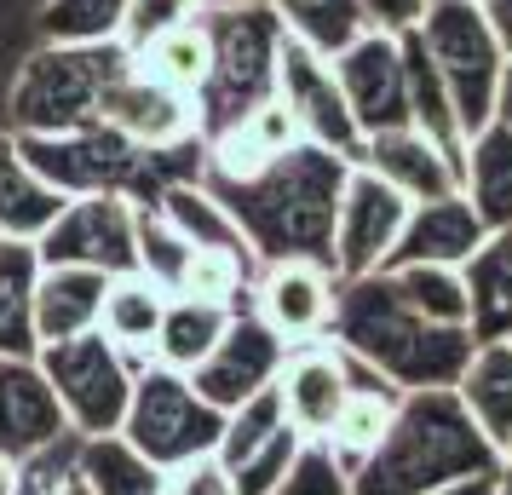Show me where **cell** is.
<instances>
[{
  "label": "cell",
  "instance_id": "cell-28",
  "mask_svg": "<svg viewBox=\"0 0 512 495\" xmlns=\"http://www.w3.org/2000/svg\"><path fill=\"white\" fill-rule=\"evenodd\" d=\"M162 306H167V294L156 283H144L139 271L110 277L104 311H98V334L110 346H121L133 363H150V346H156V329H162Z\"/></svg>",
  "mask_w": 512,
  "mask_h": 495
},
{
  "label": "cell",
  "instance_id": "cell-19",
  "mask_svg": "<svg viewBox=\"0 0 512 495\" xmlns=\"http://www.w3.org/2000/svg\"><path fill=\"white\" fill-rule=\"evenodd\" d=\"M484 236H489V225L478 219V208L466 202L461 190H449L438 202H415L409 219H403V236H397L386 271L392 265H455L461 271L484 248Z\"/></svg>",
  "mask_w": 512,
  "mask_h": 495
},
{
  "label": "cell",
  "instance_id": "cell-23",
  "mask_svg": "<svg viewBox=\"0 0 512 495\" xmlns=\"http://www.w3.org/2000/svg\"><path fill=\"white\" fill-rule=\"evenodd\" d=\"M397 403H403V392H397L392 380H380L374 369H363L357 363V386H351V398H346V409H340V421L328 426V438H323V449L346 467V478L363 461L374 455V444L386 438V426H392V415H397Z\"/></svg>",
  "mask_w": 512,
  "mask_h": 495
},
{
  "label": "cell",
  "instance_id": "cell-37",
  "mask_svg": "<svg viewBox=\"0 0 512 495\" xmlns=\"http://www.w3.org/2000/svg\"><path fill=\"white\" fill-rule=\"evenodd\" d=\"M305 455V438L294 432V426H282L271 444H259L254 455H242L236 467H225V478H231V490L236 495H271L294 472V461Z\"/></svg>",
  "mask_w": 512,
  "mask_h": 495
},
{
  "label": "cell",
  "instance_id": "cell-42",
  "mask_svg": "<svg viewBox=\"0 0 512 495\" xmlns=\"http://www.w3.org/2000/svg\"><path fill=\"white\" fill-rule=\"evenodd\" d=\"M484 6L489 29H495V41H501V52L512 58V0H478Z\"/></svg>",
  "mask_w": 512,
  "mask_h": 495
},
{
  "label": "cell",
  "instance_id": "cell-44",
  "mask_svg": "<svg viewBox=\"0 0 512 495\" xmlns=\"http://www.w3.org/2000/svg\"><path fill=\"white\" fill-rule=\"evenodd\" d=\"M495 121L512 127V58H507V70H501V87H495Z\"/></svg>",
  "mask_w": 512,
  "mask_h": 495
},
{
  "label": "cell",
  "instance_id": "cell-45",
  "mask_svg": "<svg viewBox=\"0 0 512 495\" xmlns=\"http://www.w3.org/2000/svg\"><path fill=\"white\" fill-rule=\"evenodd\" d=\"M52 495H93V490H87V484H81V472H64V478H58V490H52Z\"/></svg>",
  "mask_w": 512,
  "mask_h": 495
},
{
  "label": "cell",
  "instance_id": "cell-1",
  "mask_svg": "<svg viewBox=\"0 0 512 495\" xmlns=\"http://www.w3.org/2000/svg\"><path fill=\"white\" fill-rule=\"evenodd\" d=\"M346 179L351 162L300 139L248 179H202V185L225 202V213L236 219V231L259 265L317 260L334 271V213H340Z\"/></svg>",
  "mask_w": 512,
  "mask_h": 495
},
{
  "label": "cell",
  "instance_id": "cell-4",
  "mask_svg": "<svg viewBox=\"0 0 512 495\" xmlns=\"http://www.w3.org/2000/svg\"><path fill=\"white\" fill-rule=\"evenodd\" d=\"M196 18L208 29V87L196 98V133L213 139L277 98V58L288 35L265 0H202Z\"/></svg>",
  "mask_w": 512,
  "mask_h": 495
},
{
  "label": "cell",
  "instance_id": "cell-8",
  "mask_svg": "<svg viewBox=\"0 0 512 495\" xmlns=\"http://www.w3.org/2000/svg\"><path fill=\"white\" fill-rule=\"evenodd\" d=\"M35 369L47 375L52 398H58L75 438H104V432H121V415H127V398H133V375L144 363H133L98 329H87L75 340L41 346Z\"/></svg>",
  "mask_w": 512,
  "mask_h": 495
},
{
  "label": "cell",
  "instance_id": "cell-32",
  "mask_svg": "<svg viewBox=\"0 0 512 495\" xmlns=\"http://www.w3.org/2000/svg\"><path fill=\"white\" fill-rule=\"evenodd\" d=\"M139 58L144 75H156L162 87H173V93H185L190 104L202 98V87H208V29H202V18L190 12L185 24H173L167 35H156L144 52H133Z\"/></svg>",
  "mask_w": 512,
  "mask_h": 495
},
{
  "label": "cell",
  "instance_id": "cell-7",
  "mask_svg": "<svg viewBox=\"0 0 512 495\" xmlns=\"http://www.w3.org/2000/svg\"><path fill=\"white\" fill-rule=\"evenodd\" d=\"M415 35L426 47V58H432V70L443 75V87H449L461 139L484 133L495 121V87H501V70H507V52L495 41L484 6L478 0H432L426 24Z\"/></svg>",
  "mask_w": 512,
  "mask_h": 495
},
{
  "label": "cell",
  "instance_id": "cell-25",
  "mask_svg": "<svg viewBox=\"0 0 512 495\" xmlns=\"http://www.w3.org/2000/svg\"><path fill=\"white\" fill-rule=\"evenodd\" d=\"M461 196L478 208L489 231L512 225V127L489 121L461 150Z\"/></svg>",
  "mask_w": 512,
  "mask_h": 495
},
{
  "label": "cell",
  "instance_id": "cell-36",
  "mask_svg": "<svg viewBox=\"0 0 512 495\" xmlns=\"http://www.w3.org/2000/svg\"><path fill=\"white\" fill-rule=\"evenodd\" d=\"M133 0H47L41 6V41L87 47V41H121Z\"/></svg>",
  "mask_w": 512,
  "mask_h": 495
},
{
  "label": "cell",
  "instance_id": "cell-35",
  "mask_svg": "<svg viewBox=\"0 0 512 495\" xmlns=\"http://www.w3.org/2000/svg\"><path fill=\"white\" fill-rule=\"evenodd\" d=\"M190 248L185 236L167 225L156 208H139V225H133V271L144 283H156L162 294H179L185 288V271H190Z\"/></svg>",
  "mask_w": 512,
  "mask_h": 495
},
{
  "label": "cell",
  "instance_id": "cell-12",
  "mask_svg": "<svg viewBox=\"0 0 512 495\" xmlns=\"http://www.w3.org/2000/svg\"><path fill=\"white\" fill-rule=\"evenodd\" d=\"M409 208H415V202H403L392 185H380L369 167H351L340 213H334V277L351 283V277L386 271Z\"/></svg>",
  "mask_w": 512,
  "mask_h": 495
},
{
  "label": "cell",
  "instance_id": "cell-18",
  "mask_svg": "<svg viewBox=\"0 0 512 495\" xmlns=\"http://www.w3.org/2000/svg\"><path fill=\"white\" fill-rule=\"evenodd\" d=\"M357 167H369L380 185H392L403 202H438L449 190H461V156L432 144L420 127H386L363 139Z\"/></svg>",
  "mask_w": 512,
  "mask_h": 495
},
{
  "label": "cell",
  "instance_id": "cell-27",
  "mask_svg": "<svg viewBox=\"0 0 512 495\" xmlns=\"http://www.w3.org/2000/svg\"><path fill=\"white\" fill-rule=\"evenodd\" d=\"M35 283H41V254L35 242L0 236V357H35Z\"/></svg>",
  "mask_w": 512,
  "mask_h": 495
},
{
  "label": "cell",
  "instance_id": "cell-26",
  "mask_svg": "<svg viewBox=\"0 0 512 495\" xmlns=\"http://www.w3.org/2000/svg\"><path fill=\"white\" fill-rule=\"evenodd\" d=\"M461 277L472 294V340H512V225L484 236Z\"/></svg>",
  "mask_w": 512,
  "mask_h": 495
},
{
  "label": "cell",
  "instance_id": "cell-21",
  "mask_svg": "<svg viewBox=\"0 0 512 495\" xmlns=\"http://www.w3.org/2000/svg\"><path fill=\"white\" fill-rule=\"evenodd\" d=\"M104 271H81V265H41V283H35V340H75V334L98 329V311H104Z\"/></svg>",
  "mask_w": 512,
  "mask_h": 495
},
{
  "label": "cell",
  "instance_id": "cell-41",
  "mask_svg": "<svg viewBox=\"0 0 512 495\" xmlns=\"http://www.w3.org/2000/svg\"><path fill=\"white\" fill-rule=\"evenodd\" d=\"M162 495H236V490H231V478H225V467L208 455V461H190V467L167 472Z\"/></svg>",
  "mask_w": 512,
  "mask_h": 495
},
{
  "label": "cell",
  "instance_id": "cell-15",
  "mask_svg": "<svg viewBox=\"0 0 512 495\" xmlns=\"http://www.w3.org/2000/svg\"><path fill=\"white\" fill-rule=\"evenodd\" d=\"M254 311L271 329L300 346V340H328L334 323V300H340V277L317 260H271L254 271Z\"/></svg>",
  "mask_w": 512,
  "mask_h": 495
},
{
  "label": "cell",
  "instance_id": "cell-14",
  "mask_svg": "<svg viewBox=\"0 0 512 495\" xmlns=\"http://www.w3.org/2000/svg\"><path fill=\"white\" fill-rule=\"evenodd\" d=\"M334 64V81L346 93L351 116L369 133H386V127H409V75H403V41L392 35H374L363 29L346 52L328 58Z\"/></svg>",
  "mask_w": 512,
  "mask_h": 495
},
{
  "label": "cell",
  "instance_id": "cell-39",
  "mask_svg": "<svg viewBox=\"0 0 512 495\" xmlns=\"http://www.w3.org/2000/svg\"><path fill=\"white\" fill-rule=\"evenodd\" d=\"M202 0H133L127 6V24H121V47L127 52H144L156 35H167L173 24H185Z\"/></svg>",
  "mask_w": 512,
  "mask_h": 495
},
{
  "label": "cell",
  "instance_id": "cell-3",
  "mask_svg": "<svg viewBox=\"0 0 512 495\" xmlns=\"http://www.w3.org/2000/svg\"><path fill=\"white\" fill-rule=\"evenodd\" d=\"M501 455L461 409L455 386L403 392L386 438L351 472V495H426L455 478H489Z\"/></svg>",
  "mask_w": 512,
  "mask_h": 495
},
{
  "label": "cell",
  "instance_id": "cell-38",
  "mask_svg": "<svg viewBox=\"0 0 512 495\" xmlns=\"http://www.w3.org/2000/svg\"><path fill=\"white\" fill-rule=\"evenodd\" d=\"M271 495H351V478L323 444H305V455L294 461V472H288Z\"/></svg>",
  "mask_w": 512,
  "mask_h": 495
},
{
  "label": "cell",
  "instance_id": "cell-9",
  "mask_svg": "<svg viewBox=\"0 0 512 495\" xmlns=\"http://www.w3.org/2000/svg\"><path fill=\"white\" fill-rule=\"evenodd\" d=\"M133 225H139V202H127V196H70L58 219L35 236V254H41V265H81V271L127 277L133 271Z\"/></svg>",
  "mask_w": 512,
  "mask_h": 495
},
{
  "label": "cell",
  "instance_id": "cell-2",
  "mask_svg": "<svg viewBox=\"0 0 512 495\" xmlns=\"http://www.w3.org/2000/svg\"><path fill=\"white\" fill-rule=\"evenodd\" d=\"M328 340L351 363H363L380 380H392L397 392L455 386L466 369V357H472V346H478L472 329H443V323H426L420 311H409L386 271H369V277L340 283Z\"/></svg>",
  "mask_w": 512,
  "mask_h": 495
},
{
  "label": "cell",
  "instance_id": "cell-11",
  "mask_svg": "<svg viewBox=\"0 0 512 495\" xmlns=\"http://www.w3.org/2000/svg\"><path fill=\"white\" fill-rule=\"evenodd\" d=\"M282 357H288V340H282L254 306H236L231 329L219 334V346L190 369V386H196L219 415H231V409H242L248 398H259V392L277 386Z\"/></svg>",
  "mask_w": 512,
  "mask_h": 495
},
{
  "label": "cell",
  "instance_id": "cell-31",
  "mask_svg": "<svg viewBox=\"0 0 512 495\" xmlns=\"http://www.w3.org/2000/svg\"><path fill=\"white\" fill-rule=\"evenodd\" d=\"M75 472H81V484H87L93 495H162V484H167V472L150 467L121 432L81 438V449H75Z\"/></svg>",
  "mask_w": 512,
  "mask_h": 495
},
{
  "label": "cell",
  "instance_id": "cell-16",
  "mask_svg": "<svg viewBox=\"0 0 512 495\" xmlns=\"http://www.w3.org/2000/svg\"><path fill=\"white\" fill-rule=\"evenodd\" d=\"M104 127H116L121 139H133L139 150H185V144H202L196 133V104L185 93L162 87L156 75L139 70V58L116 75V87L104 93Z\"/></svg>",
  "mask_w": 512,
  "mask_h": 495
},
{
  "label": "cell",
  "instance_id": "cell-10",
  "mask_svg": "<svg viewBox=\"0 0 512 495\" xmlns=\"http://www.w3.org/2000/svg\"><path fill=\"white\" fill-rule=\"evenodd\" d=\"M277 104L294 116L305 144H323L334 150L340 162L357 167L363 156V127L351 116L346 93H340V81H334V64H328L323 52L300 47V41H282V58H277Z\"/></svg>",
  "mask_w": 512,
  "mask_h": 495
},
{
  "label": "cell",
  "instance_id": "cell-22",
  "mask_svg": "<svg viewBox=\"0 0 512 495\" xmlns=\"http://www.w3.org/2000/svg\"><path fill=\"white\" fill-rule=\"evenodd\" d=\"M455 398L501 455L512 438V340H478L472 346L461 380H455Z\"/></svg>",
  "mask_w": 512,
  "mask_h": 495
},
{
  "label": "cell",
  "instance_id": "cell-33",
  "mask_svg": "<svg viewBox=\"0 0 512 495\" xmlns=\"http://www.w3.org/2000/svg\"><path fill=\"white\" fill-rule=\"evenodd\" d=\"M386 277H392V288L403 294V306L420 311L426 323L472 329V294H466V277L455 265H392Z\"/></svg>",
  "mask_w": 512,
  "mask_h": 495
},
{
  "label": "cell",
  "instance_id": "cell-13",
  "mask_svg": "<svg viewBox=\"0 0 512 495\" xmlns=\"http://www.w3.org/2000/svg\"><path fill=\"white\" fill-rule=\"evenodd\" d=\"M351 386H357V363L334 340L288 346V357L277 369V403L305 444H323L328 438V426L340 421V409L351 398Z\"/></svg>",
  "mask_w": 512,
  "mask_h": 495
},
{
  "label": "cell",
  "instance_id": "cell-5",
  "mask_svg": "<svg viewBox=\"0 0 512 495\" xmlns=\"http://www.w3.org/2000/svg\"><path fill=\"white\" fill-rule=\"evenodd\" d=\"M133 64V52L121 41H41L24 58V70L12 81V127L6 133H70L93 127L104 116V93L116 87V75Z\"/></svg>",
  "mask_w": 512,
  "mask_h": 495
},
{
  "label": "cell",
  "instance_id": "cell-30",
  "mask_svg": "<svg viewBox=\"0 0 512 495\" xmlns=\"http://www.w3.org/2000/svg\"><path fill=\"white\" fill-rule=\"evenodd\" d=\"M150 208L162 213L190 248H231V254H248V242H242V231H236V219L225 213V202H219L202 179H179V185H167ZM248 260H254V254H248Z\"/></svg>",
  "mask_w": 512,
  "mask_h": 495
},
{
  "label": "cell",
  "instance_id": "cell-40",
  "mask_svg": "<svg viewBox=\"0 0 512 495\" xmlns=\"http://www.w3.org/2000/svg\"><path fill=\"white\" fill-rule=\"evenodd\" d=\"M426 6H432V0H357L363 29L392 35V41H403V35H415V29L426 24Z\"/></svg>",
  "mask_w": 512,
  "mask_h": 495
},
{
  "label": "cell",
  "instance_id": "cell-20",
  "mask_svg": "<svg viewBox=\"0 0 512 495\" xmlns=\"http://www.w3.org/2000/svg\"><path fill=\"white\" fill-rule=\"evenodd\" d=\"M300 144V127L282 110L277 98H265L259 110H248L242 121H231L225 133L202 139V179H248L265 162H277L282 150Z\"/></svg>",
  "mask_w": 512,
  "mask_h": 495
},
{
  "label": "cell",
  "instance_id": "cell-29",
  "mask_svg": "<svg viewBox=\"0 0 512 495\" xmlns=\"http://www.w3.org/2000/svg\"><path fill=\"white\" fill-rule=\"evenodd\" d=\"M58 208H64V196L35 179V167L24 162L12 133H0V236L35 242L58 219Z\"/></svg>",
  "mask_w": 512,
  "mask_h": 495
},
{
  "label": "cell",
  "instance_id": "cell-6",
  "mask_svg": "<svg viewBox=\"0 0 512 495\" xmlns=\"http://www.w3.org/2000/svg\"><path fill=\"white\" fill-rule=\"evenodd\" d=\"M219 432H225V415L190 386V375L162 369V363H144L133 375L121 438L139 449L156 472H179L190 461H208L219 449Z\"/></svg>",
  "mask_w": 512,
  "mask_h": 495
},
{
  "label": "cell",
  "instance_id": "cell-17",
  "mask_svg": "<svg viewBox=\"0 0 512 495\" xmlns=\"http://www.w3.org/2000/svg\"><path fill=\"white\" fill-rule=\"evenodd\" d=\"M64 438L70 421L52 398L47 375L35 369V357H0V455L24 467Z\"/></svg>",
  "mask_w": 512,
  "mask_h": 495
},
{
  "label": "cell",
  "instance_id": "cell-24",
  "mask_svg": "<svg viewBox=\"0 0 512 495\" xmlns=\"http://www.w3.org/2000/svg\"><path fill=\"white\" fill-rule=\"evenodd\" d=\"M236 306L225 300H202V294H167L162 306V329H156V346H150V363L162 369H179L190 375L202 357L219 346V334L231 329Z\"/></svg>",
  "mask_w": 512,
  "mask_h": 495
},
{
  "label": "cell",
  "instance_id": "cell-46",
  "mask_svg": "<svg viewBox=\"0 0 512 495\" xmlns=\"http://www.w3.org/2000/svg\"><path fill=\"white\" fill-rule=\"evenodd\" d=\"M12 490H18V461L0 455V495H12Z\"/></svg>",
  "mask_w": 512,
  "mask_h": 495
},
{
  "label": "cell",
  "instance_id": "cell-43",
  "mask_svg": "<svg viewBox=\"0 0 512 495\" xmlns=\"http://www.w3.org/2000/svg\"><path fill=\"white\" fill-rule=\"evenodd\" d=\"M426 495H501V490H495V472H489V478H455V484L426 490Z\"/></svg>",
  "mask_w": 512,
  "mask_h": 495
},
{
  "label": "cell",
  "instance_id": "cell-34",
  "mask_svg": "<svg viewBox=\"0 0 512 495\" xmlns=\"http://www.w3.org/2000/svg\"><path fill=\"white\" fill-rule=\"evenodd\" d=\"M271 12H277V24L288 41H300V47L323 52H346L357 35H363V12H357V0H265Z\"/></svg>",
  "mask_w": 512,
  "mask_h": 495
}]
</instances>
